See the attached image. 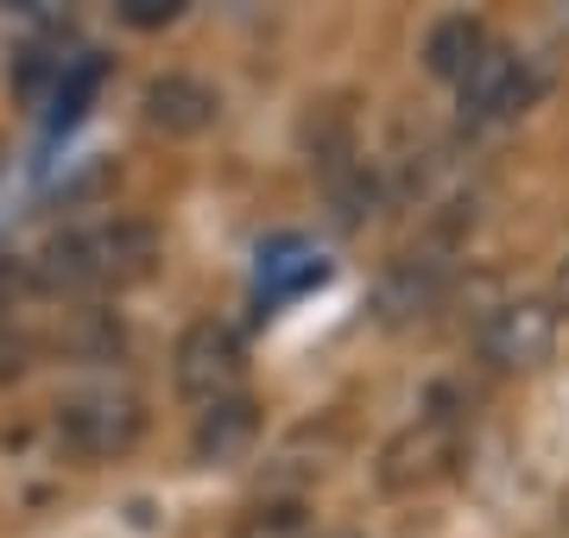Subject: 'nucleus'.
<instances>
[{
	"instance_id": "obj_5",
	"label": "nucleus",
	"mask_w": 569,
	"mask_h": 538,
	"mask_svg": "<svg viewBox=\"0 0 569 538\" xmlns=\"http://www.w3.org/2000/svg\"><path fill=\"white\" fill-rule=\"evenodd\" d=\"M456 450H462L456 412H425L418 425H406V431L380 450V488H387V495H418V488H430L437 476H449Z\"/></svg>"
},
{
	"instance_id": "obj_3",
	"label": "nucleus",
	"mask_w": 569,
	"mask_h": 538,
	"mask_svg": "<svg viewBox=\"0 0 569 538\" xmlns=\"http://www.w3.org/2000/svg\"><path fill=\"white\" fill-rule=\"evenodd\" d=\"M171 387H178L197 412L222 406V399L247 393V349L222 317H197L171 349Z\"/></svg>"
},
{
	"instance_id": "obj_14",
	"label": "nucleus",
	"mask_w": 569,
	"mask_h": 538,
	"mask_svg": "<svg viewBox=\"0 0 569 538\" xmlns=\"http://www.w3.org/2000/svg\"><path fill=\"white\" fill-rule=\"evenodd\" d=\"M26 368H32V342H26L20 330H0V393H7V387H20Z\"/></svg>"
},
{
	"instance_id": "obj_7",
	"label": "nucleus",
	"mask_w": 569,
	"mask_h": 538,
	"mask_svg": "<svg viewBox=\"0 0 569 538\" xmlns=\"http://www.w3.org/2000/svg\"><path fill=\"white\" fill-rule=\"evenodd\" d=\"M140 114L152 133H164V140H197V133H209L216 127V114H222V96L203 83V77H190V70H164V77H152L140 96Z\"/></svg>"
},
{
	"instance_id": "obj_11",
	"label": "nucleus",
	"mask_w": 569,
	"mask_h": 538,
	"mask_svg": "<svg viewBox=\"0 0 569 538\" xmlns=\"http://www.w3.org/2000/svg\"><path fill=\"white\" fill-rule=\"evenodd\" d=\"M323 260L305 248V241H279V260H266L260 272V298L266 305H279V298H298L305 286H323Z\"/></svg>"
},
{
	"instance_id": "obj_13",
	"label": "nucleus",
	"mask_w": 569,
	"mask_h": 538,
	"mask_svg": "<svg viewBox=\"0 0 569 538\" xmlns=\"http://www.w3.org/2000/svg\"><path fill=\"white\" fill-rule=\"evenodd\" d=\"M121 20L152 32V26H178L183 20V0H121Z\"/></svg>"
},
{
	"instance_id": "obj_10",
	"label": "nucleus",
	"mask_w": 569,
	"mask_h": 538,
	"mask_svg": "<svg viewBox=\"0 0 569 538\" xmlns=\"http://www.w3.org/2000/svg\"><path fill=\"white\" fill-rule=\"evenodd\" d=\"M228 538H317V519H310V507L298 495H266L234 519Z\"/></svg>"
},
{
	"instance_id": "obj_15",
	"label": "nucleus",
	"mask_w": 569,
	"mask_h": 538,
	"mask_svg": "<svg viewBox=\"0 0 569 538\" xmlns=\"http://www.w3.org/2000/svg\"><path fill=\"white\" fill-rule=\"evenodd\" d=\"M550 311H557V317H569V260L557 267V279H550Z\"/></svg>"
},
{
	"instance_id": "obj_9",
	"label": "nucleus",
	"mask_w": 569,
	"mask_h": 538,
	"mask_svg": "<svg viewBox=\"0 0 569 538\" xmlns=\"http://www.w3.org/2000/svg\"><path fill=\"white\" fill-rule=\"evenodd\" d=\"M493 44V32L475 13H443V20L425 32V70L437 83H462L468 70L481 63V51Z\"/></svg>"
},
{
	"instance_id": "obj_2",
	"label": "nucleus",
	"mask_w": 569,
	"mask_h": 538,
	"mask_svg": "<svg viewBox=\"0 0 569 538\" xmlns=\"http://www.w3.org/2000/svg\"><path fill=\"white\" fill-rule=\"evenodd\" d=\"M146 437V399L133 387H82L58 406V444L77 462H114Z\"/></svg>"
},
{
	"instance_id": "obj_8",
	"label": "nucleus",
	"mask_w": 569,
	"mask_h": 538,
	"mask_svg": "<svg viewBox=\"0 0 569 538\" xmlns=\"http://www.w3.org/2000/svg\"><path fill=\"white\" fill-rule=\"evenodd\" d=\"M253 437H260V406H253V393H234V399H222V406H203V412H197L190 456L216 469V462H234Z\"/></svg>"
},
{
	"instance_id": "obj_6",
	"label": "nucleus",
	"mask_w": 569,
	"mask_h": 538,
	"mask_svg": "<svg viewBox=\"0 0 569 538\" xmlns=\"http://www.w3.org/2000/svg\"><path fill=\"white\" fill-rule=\"evenodd\" d=\"M526 102H531V70H526V58L507 51L500 39H493L488 51H481V63L456 83V114H462V127L512 121Z\"/></svg>"
},
{
	"instance_id": "obj_1",
	"label": "nucleus",
	"mask_w": 569,
	"mask_h": 538,
	"mask_svg": "<svg viewBox=\"0 0 569 538\" xmlns=\"http://www.w3.org/2000/svg\"><path fill=\"white\" fill-rule=\"evenodd\" d=\"M159 267V228L140 216H108L51 235L32 253V286L44 298H108V291L140 286Z\"/></svg>"
},
{
	"instance_id": "obj_16",
	"label": "nucleus",
	"mask_w": 569,
	"mask_h": 538,
	"mask_svg": "<svg viewBox=\"0 0 569 538\" xmlns=\"http://www.w3.org/2000/svg\"><path fill=\"white\" fill-rule=\"evenodd\" d=\"M329 538H361V532H329Z\"/></svg>"
},
{
	"instance_id": "obj_4",
	"label": "nucleus",
	"mask_w": 569,
	"mask_h": 538,
	"mask_svg": "<svg viewBox=\"0 0 569 538\" xmlns=\"http://www.w3.org/2000/svg\"><path fill=\"white\" fill-rule=\"evenodd\" d=\"M557 323L563 317L550 311V298H507V305H493L481 317L475 349H481V361L493 373H531L545 368L550 349H557Z\"/></svg>"
},
{
	"instance_id": "obj_12",
	"label": "nucleus",
	"mask_w": 569,
	"mask_h": 538,
	"mask_svg": "<svg viewBox=\"0 0 569 538\" xmlns=\"http://www.w3.org/2000/svg\"><path fill=\"white\" fill-rule=\"evenodd\" d=\"M96 89H102V58H77L63 70L58 96H51V127H77L89 114V102H96Z\"/></svg>"
}]
</instances>
